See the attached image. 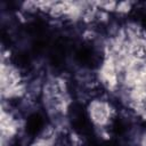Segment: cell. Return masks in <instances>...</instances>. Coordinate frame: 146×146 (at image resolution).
Segmentation results:
<instances>
[{
    "label": "cell",
    "instance_id": "cell-1",
    "mask_svg": "<svg viewBox=\"0 0 146 146\" xmlns=\"http://www.w3.org/2000/svg\"><path fill=\"white\" fill-rule=\"evenodd\" d=\"M87 122L94 129H112L117 117L119 106L110 95L96 96L83 105ZM115 133V132H114Z\"/></svg>",
    "mask_w": 146,
    "mask_h": 146
},
{
    "label": "cell",
    "instance_id": "cell-2",
    "mask_svg": "<svg viewBox=\"0 0 146 146\" xmlns=\"http://www.w3.org/2000/svg\"><path fill=\"white\" fill-rule=\"evenodd\" d=\"M145 49H146V39H145Z\"/></svg>",
    "mask_w": 146,
    "mask_h": 146
}]
</instances>
